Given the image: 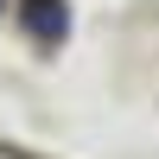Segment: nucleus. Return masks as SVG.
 Returning <instances> with one entry per match:
<instances>
[{"instance_id": "obj_1", "label": "nucleus", "mask_w": 159, "mask_h": 159, "mask_svg": "<svg viewBox=\"0 0 159 159\" xmlns=\"http://www.w3.org/2000/svg\"><path fill=\"white\" fill-rule=\"evenodd\" d=\"M64 25H70V13H64V0H25V32H38L45 45H57Z\"/></svg>"}]
</instances>
